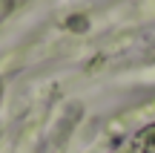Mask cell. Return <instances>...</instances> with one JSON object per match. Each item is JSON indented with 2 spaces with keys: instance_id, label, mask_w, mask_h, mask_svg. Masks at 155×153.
Listing matches in <instances>:
<instances>
[{
  "instance_id": "cell-1",
  "label": "cell",
  "mask_w": 155,
  "mask_h": 153,
  "mask_svg": "<svg viewBox=\"0 0 155 153\" xmlns=\"http://www.w3.org/2000/svg\"><path fill=\"white\" fill-rule=\"evenodd\" d=\"M69 29H86V17H72L69 20Z\"/></svg>"
}]
</instances>
